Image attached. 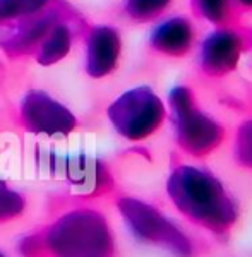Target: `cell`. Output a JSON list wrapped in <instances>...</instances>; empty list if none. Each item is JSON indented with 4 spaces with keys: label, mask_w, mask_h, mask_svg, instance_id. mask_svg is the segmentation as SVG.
I'll return each instance as SVG.
<instances>
[{
    "label": "cell",
    "mask_w": 252,
    "mask_h": 257,
    "mask_svg": "<svg viewBox=\"0 0 252 257\" xmlns=\"http://www.w3.org/2000/svg\"><path fill=\"white\" fill-rule=\"evenodd\" d=\"M18 257H120L108 216L93 206H74L52 214L19 238Z\"/></svg>",
    "instance_id": "obj_1"
},
{
    "label": "cell",
    "mask_w": 252,
    "mask_h": 257,
    "mask_svg": "<svg viewBox=\"0 0 252 257\" xmlns=\"http://www.w3.org/2000/svg\"><path fill=\"white\" fill-rule=\"evenodd\" d=\"M172 206L192 226L216 240H228L240 223L237 197L211 170L175 158L165 182Z\"/></svg>",
    "instance_id": "obj_2"
},
{
    "label": "cell",
    "mask_w": 252,
    "mask_h": 257,
    "mask_svg": "<svg viewBox=\"0 0 252 257\" xmlns=\"http://www.w3.org/2000/svg\"><path fill=\"white\" fill-rule=\"evenodd\" d=\"M115 208L123 225L139 243L170 257H201L204 247L175 219L155 204L134 196H115Z\"/></svg>",
    "instance_id": "obj_3"
},
{
    "label": "cell",
    "mask_w": 252,
    "mask_h": 257,
    "mask_svg": "<svg viewBox=\"0 0 252 257\" xmlns=\"http://www.w3.org/2000/svg\"><path fill=\"white\" fill-rule=\"evenodd\" d=\"M175 143L185 156L204 160L216 153L226 141V128L199 105L191 86H175L168 94Z\"/></svg>",
    "instance_id": "obj_4"
},
{
    "label": "cell",
    "mask_w": 252,
    "mask_h": 257,
    "mask_svg": "<svg viewBox=\"0 0 252 257\" xmlns=\"http://www.w3.org/2000/svg\"><path fill=\"white\" fill-rule=\"evenodd\" d=\"M167 106L148 86L129 89L108 108V118L115 131L127 141H144L163 127Z\"/></svg>",
    "instance_id": "obj_5"
},
{
    "label": "cell",
    "mask_w": 252,
    "mask_h": 257,
    "mask_svg": "<svg viewBox=\"0 0 252 257\" xmlns=\"http://www.w3.org/2000/svg\"><path fill=\"white\" fill-rule=\"evenodd\" d=\"M252 48V26H214L199 48V70L208 79H225L237 70L242 57Z\"/></svg>",
    "instance_id": "obj_6"
},
{
    "label": "cell",
    "mask_w": 252,
    "mask_h": 257,
    "mask_svg": "<svg viewBox=\"0 0 252 257\" xmlns=\"http://www.w3.org/2000/svg\"><path fill=\"white\" fill-rule=\"evenodd\" d=\"M21 122L31 134L45 136H67L77 125L72 111L43 91L28 93L21 106Z\"/></svg>",
    "instance_id": "obj_7"
},
{
    "label": "cell",
    "mask_w": 252,
    "mask_h": 257,
    "mask_svg": "<svg viewBox=\"0 0 252 257\" xmlns=\"http://www.w3.org/2000/svg\"><path fill=\"white\" fill-rule=\"evenodd\" d=\"M196 26L185 16H175L160 23L150 36L153 52L170 59H184L196 45Z\"/></svg>",
    "instance_id": "obj_8"
},
{
    "label": "cell",
    "mask_w": 252,
    "mask_h": 257,
    "mask_svg": "<svg viewBox=\"0 0 252 257\" xmlns=\"http://www.w3.org/2000/svg\"><path fill=\"white\" fill-rule=\"evenodd\" d=\"M120 33L111 26H96L88 35L86 70L93 77H105L115 70L120 59Z\"/></svg>",
    "instance_id": "obj_9"
},
{
    "label": "cell",
    "mask_w": 252,
    "mask_h": 257,
    "mask_svg": "<svg viewBox=\"0 0 252 257\" xmlns=\"http://www.w3.org/2000/svg\"><path fill=\"white\" fill-rule=\"evenodd\" d=\"M69 178L77 185L81 194L88 197L111 196L115 192V178L100 160L81 156L71 165Z\"/></svg>",
    "instance_id": "obj_10"
},
{
    "label": "cell",
    "mask_w": 252,
    "mask_h": 257,
    "mask_svg": "<svg viewBox=\"0 0 252 257\" xmlns=\"http://www.w3.org/2000/svg\"><path fill=\"white\" fill-rule=\"evenodd\" d=\"M194 18L211 23L213 26L242 24L243 14L232 0H189Z\"/></svg>",
    "instance_id": "obj_11"
},
{
    "label": "cell",
    "mask_w": 252,
    "mask_h": 257,
    "mask_svg": "<svg viewBox=\"0 0 252 257\" xmlns=\"http://www.w3.org/2000/svg\"><path fill=\"white\" fill-rule=\"evenodd\" d=\"M238 108L247 111V117L235 128L232 156L238 168L252 172V91L247 93L243 101H238Z\"/></svg>",
    "instance_id": "obj_12"
},
{
    "label": "cell",
    "mask_w": 252,
    "mask_h": 257,
    "mask_svg": "<svg viewBox=\"0 0 252 257\" xmlns=\"http://www.w3.org/2000/svg\"><path fill=\"white\" fill-rule=\"evenodd\" d=\"M71 45L72 35L69 26L65 23H55L52 30L47 33V36L41 40L35 57L41 65H52L67 55Z\"/></svg>",
    "instance_id": "obj_13"
},
{
    "label": "cell",
    "mask_w": 252,
    "mask_h": 257,
    "mask_svg": "<svg viewBox=\"0 0 252 257\" xmlns=\"http://www.w3.org/2000/svg\"><path fill=\"white\" fill-rule=\"evenodd\" d=\"M28 201L19 190L12 189L7 182L0 180V226L11 225L24 216Z\"/></svg>",
    "instance_id": "obj_14"
},
{
    "label": "cell",
    "mask_w": 252,
    "mask_h": 257,
    "mask_svg": "<svg viewBox=\"0 0 252 257\" xmlns=\"http://www.w3.org/2000/svg\"><path fill=\"white\" fill-rule=\"evenodd\" d=\"M173 0H123V11L136 23H151L160 19Z\"/></svg>",
    "instance_id": "obj_15"
},
{
    "label": "cell",
    "mask_w": 252,
    "mask_h": 257,
    "mask_svg": "<svg viewBox=\"0 0 252 257\" xmlns=\"http://www.w3.org/2000/svg\"><path fill=\"white\" fill-rule=\"evenodd\" d=\"M50 0H0V23L28 19L45 11Z\"/></svg>",
    "instance_id": "obj_16"
},
{
    "label": "cell",
    "mask_w": 252,
    "mask_h": 257,
    "mask_svg": "<svg viewBox=\"0 0 252 257\" xmlns=\"http://www.w3.org/2000/svg\"><path fill=\"white\" fill-rule=\"evenodd\" d=\"M233 6L237 7L238 11L242 12L243 16L245 14H252V0H232Z\"/></svg>",
    "instance_id": "obj_17"
},
{
    "label": "cell",
    "mask_w": 252,
    "mask_h": 257,
    "mask_svg": "<svg viewBox=\"0 0 252 257\" xmlns=\"http://www.w3.org/2000/svg\"><path fill=\"white\" fill-rule=\"evenodd\" d=\"M0 257H9V255H7V254H6V252H4V250H0Z\"/></svg>",
    "instance_id": "obj_18"
},
{
    "label": "cell",
    "mask_w": 252,
    "mask_h": 257,
    "mask_svg": "<svg viewBox=\"0 0 252 257\" xmlns=\"http://www.w3.org/2000/svg\"><path fill=\"white\" fill-rule=\"evenodd\" d=\"M250 52H252V48H250Z\"/></svg>",
    "instance_id": "obj_19"
}]
</instances>
